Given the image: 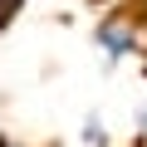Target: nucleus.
<instances>
[{
	"label": "nucleus",
	"mask_w": 147,
	"mask_h": 147,
	"mask_svg": "<svg viewBox=\"0 0 147 147\" xmlns=\"http://www.w3.org/2000/svg\"><path fill=\"white\" fill-rule=\"evenodd\" d=\"M0 147H25L20 137H10V132H0Z\"/></svg>",
	"instance_id": "obj_5"
},
{
	"label": "nucleus",
	"mask_w": 147,
	"mask_h": 147,
	"mask_svg": "<svg viewBox=\"0 0 147 147\" xmlns=\"http://www.w3.org/2000/svg\"><path fill=\"white\" fill-rule=\"evenodd\" d=\"M25 5H30V0H0V34H5V30L15 25V15H20Z\"/></svg>",
	"instance_id": "obj_3"
},
{
	"label": "nucleus",
	"mask_w": 147,
	"mask_h": 147,
	"mask_svg": "<svg viewBox=\"0 0 147 147\" xmlns=\"http://www.w3.org/2000/svg\"><path fill=\"white\" fill-rule=\"evenodd\" d=\"M93 44L103 49V59H108V64H123V59H132V54L142 49V30H137V20H132V15L113 10V15H103V20L93 25Z\"/></svg>",
	"instance_id": "obj_1"
},
{
	"label": "nucleus",
	"mask_w": 147,
	"mask_h": 147,
	"mask_svg": "<svg viewBox=\"0 0 147 147\" xmlns=\"http://www.w3.org/2000/svg\"><path fill=\"white\" fill-rule=\"evenodd\" d=\"M79 142H84V147H113L108 118H103V113H84V123H79Z\"/></svg>",
	"instance_id": "obj_2"
},
{
	"label": "nucleus",
	"mask_w": 147,
	"mask_h": 147,
	"mask_svg": "<svg viewBox=\"0 0 147 147\" xmlns=\"http://www.w3.org/2000/svg\"><path fill=\"white\" fill-rule=\"evenodd\" d=\"M142 79H147V64H142Z\"/></svg>",
	"instance_id": "obj_6"
},
{
	"label": "nucleus",
	"mask_w": 147,
	"mask_h": 147,
	"mask_svg": "<svg viewBox=\"0 0 147 147\" xmlns=\"http://www.w3.org/2000/svg\"><path fill=\"white\" fill-rule=\"evenodd\" d=\"M132 132H137V137H147V98L132 108Z\"/></svg>",
	"instance_id": "obj_4"
}]
</instances>
